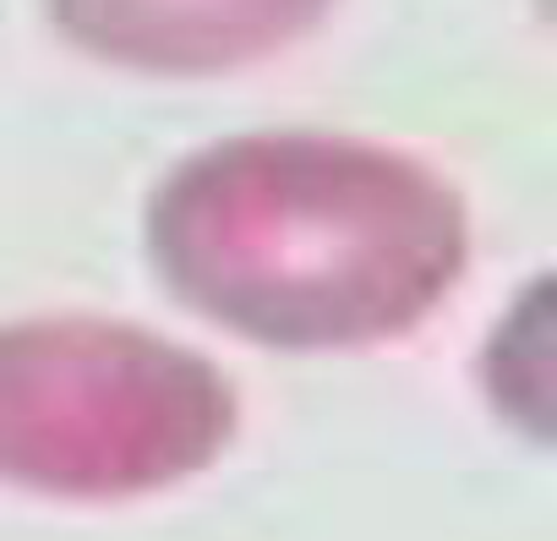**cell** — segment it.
<instances>
[{"mask_svg": "<svg viewBox=\"0 0 557 541\" xmlns=\"http://www.w3.org/2000/svg\"><path fill=\"white\" fill-rule=\"evenodd\" d=\"M329 7L334 0H55V23L99 61L208 77L285 50Z\"/></svg>", "mask_w": 557, "mask_h": 541, "instance_id": "obj_3", "label": "cell"}, {"mask_svg": "<svg viewBox=\"0 0 557 541\" xmlns=\"http://www.w3.org/2000/svg\"><path fill=\"white\" fill-rule=\"evenodd\" d=\"M170 291L285 351L416 329L465 268L459 197L416 159L350 137H235L181 164L148 213Z\"/></svg>", "mask_w": 557, "mask_h": 541, "instance_id": "obj_1", "label": "cell"}, {"mask_svg": "<svg viewBox=\"0 0 557 541\" xmlns=\"http://www.w3.org/2000/svg\"><path fill=\"white\" fill-rule=\"evenodd\" d=\"M546 291H535L503 329V340L492 345V394L503 399V410L513 421H524L530 432L546 438V416H552V399H546V351H552V323H546Z\"/></svg>", "mask_w": 557, "mask_h": 541, "instance_id": "obj_4", "label": "cell"}, {"mask_svg": "<svg viewBox=\"0 0 557 541\" xmlns=\"http://www.w3.org/2000/svg\"><path fill=\"white\" fill-rule=\"evenodd\" d=\"M235 427L224 378L126 323L0 329V481L132 497L202 470Z\"/></svg>", "mask_w": 557, "mask_h": 541, "instance_id": "obj_2", "label": "cell"}]
</instances>
